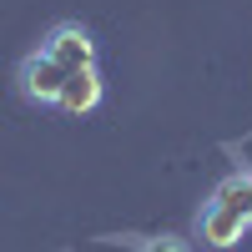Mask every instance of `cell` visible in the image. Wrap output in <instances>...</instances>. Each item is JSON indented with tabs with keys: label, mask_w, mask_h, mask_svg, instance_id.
<instances>
[{
	"label": "cell",
	"mask_w": 252,
	"mask_h": 252,
	"mask_svg": "<svg viewBox=\"0 0 252 252\" xmlns=\"http://www.w3.org/2000/svg\"><path fill=\"white\" fill-rule=\"evenodd\" d=\"M242 232H247V222H242L237 212H227V207L212 202V197L202 202V212H197V237H202L207 247H237Z\"/></svg>",
	"instance_id": "3957f363"
},
{
	"label": "cell",
	"mask_w": 252,
	"mask_h": 252,
	"mask_svg": "<svg viewBox=\"0 0 252 252\" xmlns=\"http://www.w3.org/2000/svg\"><path fill=\"white\" fill-rule=\"evenodd\" d=\"M40 51H46L61 71H86V66H96V40H91V31L86 26H76V20H61V26L40 40Z\"/></svg>",
	"instance_id": "6da1fadb"
},
{
	"label": "cell",
	"mask_w": 252,
	"mask_h": 252,
	"mask_svg": "<svg viewBox=\"0 0 252 252\" xmlns=\"http://www.w3.org/2000/svg\"><path fill=\"white\" fill-rule=\"evenodd\" d=\"M56 106L66 111V116H91V111L101 106V71H96V66L71 71L66 86H61V96H56Z\"/></svg>",
	"instance_id": "277c9868"
},
{
	"label": "cell",
	"mask_w": 252,
	"mask_h": 252,
	"mask_svg": "<svg viewBox=\"0 0 252 252\" xmlns=\"http://www.w3.org/2000/svg\"><path fill=\"white\" fill-rule=\"evenodd\" d=\"M212 202H222L227 212H237L247 227H252V172H232L212 187Z\"/></svg>",
	"instance_id": "5b68a950"
},
{
	"label": "cell",
	"mask_w": 252,
	"mask_h": 252,
	"mask_svg": "<svg viewBox=\"0 0 252 252\" xmlns=\"http://www.w3.org/2000/svg\"><path fill=\"white\" fill-rule=\"evenodd\" d=\"M61 86H66V71H61L46 51H31L26 61H20V91H26V101H35V106H56Z\"/></svg>",
	"instance_id": "7a4b0ae2"
},
{
	"label": "cell",
	"mask_w": 252,
	"mask_h": 252,
	"mask_svg": "<svg viewBox=\"0 0 252 252\" xmlns=\"http://www.w3.org/2000/svg\"><path fill=\"white\" fill-rule=\"evenodd\" d=\"M136 252H192V242H187V237H172V232H161V237H146Z\"/></svg>",
	"instance_id": "8992f818"
}]
</instances>
